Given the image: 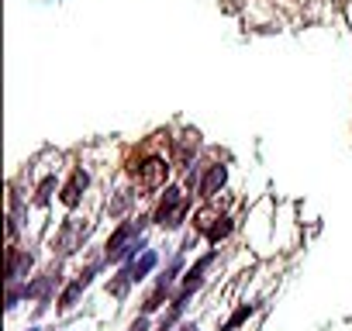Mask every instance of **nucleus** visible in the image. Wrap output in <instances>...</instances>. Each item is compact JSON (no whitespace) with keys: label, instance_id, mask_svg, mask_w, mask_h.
I'll use <instances>...</instances> for the list:
<instances>
[{"label":"nucleus","instance_id":"f257e3e1","mask_svg":"<svg viewBox=\"0 0 352 331\" xmlns=\"http://www.w3.org/2000/svg\"><path fill=\"white\" fill-rule=\"evenodd\" d=\"M138 249H145V242H142V221H121L114 228V235L107 238V262L135 259Z\"/></svg>","mask_w":352,"mask_h":331},{"label":"nucleus","instance_id":"f03ea898","mask_svg":"<svg viewBox=\"0 0 352 331\" xmlns=\"http://www.w3.org/2000/svg\"><path fill=\"white\" fill-rule=\"evenodd\" d=\"M187 211H190V197L180 190V187H166V194H162V201H159V207H155V225L159 228H180L184 221H187Z\"/></svg>","mask_w":352,"mask_h":331},{"label":"nucleus","instance_id":"7ed1b4c3","mask_svg":"<svg viewBox=\"0 0 352 331\" xmlns=\"http://www.w3.org/2000/svg\"><path fill=\"white\" fill-rule=\"evenodd\" d=\"M135 173H138V187L142 190H159L166 183V176H169V162L159 159V155H152L142 166H135Z\"/></svg>","mask_w":352,"mask_h":331},{"label":"nucleus","instance_id":"20e7f679","mask_svg":"<svg viewBox=\"0 0 352 331\" xmlns=\"http://www.w3.org/2000/svg\"><path fill=\"white\" fill-rule=\"evenodd\" d=\"M83 238H87V225L73 218V221H66V225H63V231H59L56 245H59V252H63V255H69V252H76V249L83 245Z\"/></svg>","mask_w":352,"mask_h":331},{"label":"nucleus","instance_id":"39448f33","mask_svg":"<svg viewBox=\"0 0 352 331\" xmlns=\"http://www.w3.org/2000/svg\"><path fill=\"white\" fill-rule=\"evenodd\" d=\"M225 180H228L225 166H208V173L197 176V197H214V194L225 187Z\"/></svg>","mask_w":352,"mask_h":331},{"label":"nucleus","instance_id":"423d86ee","mask_svg":"<svg viewBox=\"0 0 352 331\" xmlns=\"http://www.w3.org/2000/svg\"><path fill=\"white\" fill-rule=\"evenodd\" d=\"M87 187H90V176H87L83 170H76V173H73V180H69V183L63 187V197H59V201H63L66 207H76Z\"/></svg>","mask_w":352,"mask_h":331},{"label":"nucleus","instance_id":"0eeeda50","mask_svg":"<svg viewBox=\"0 0 352 331\" xmlns=\"http://www.w3.org/2000/svg\"><path fill=\"white\" fill-rule=\"evenodd\" d=\"M28 269H32V255H28V252L11 249V259H8V279H11V283H18Z\"/></svg>","mask_w":352,"mask_h":331},{"label":"nucleus","instance_id":"6e6552de","mask_svg":"<svg viewBox=\"0 0 352 331\" xmlns=\"http://www.w3.org/2000/svg\"><path fill=\"white\" fill-rule=\"evenodd\" d=\"M155 262H159V255H155L152 249H145V252H142V259H135V262H131V266H124V269H128V273H131V279L138 283V279H145V276L155 269Z\"/></svg>","mask_w":352,"mask_h":331},{"label":"nucleus","instance_id":"1a4fd4ad","mask_svg":"<svg viewBox=\"0 0 352 331\" xmlns=\"http://www.w3.org/2000/svg\"><path fill=\"white\" fill-rule=\"evenodd\" d=\"M201 135L197 131H184V138H176V162H190V152H197Z\"/></svg>","mask_w":352,"mask_h":331},{"label":"nucleus","instance_id":"9d476101","mask_svg":"<svg viewBox=\"0 0 352 331\" xmlns=\"http://www.w3.org/2000/svg\"><path fill=\"white\" fill-rule=\"evenodd\" d=\"M228 235H232V218H221V214H218V221H214V225H211V231H208V242H211V245H218V242H221V238H228Z\"/></svg>","mask_w":352,"mask_h":331},{"label":"nucleus","instance_id":"9b49d317","mask_svg":"<svg viewBox=\"0 0 352 331\" xmlns=\"http://www.w3.org/2000/svg\"><path fill=\"white\" fill-rule=\"evenodd\" d=\"M131 283H135V279H131V273H128V269H121V273L107 283V293H111V297H124Z\"/></svg>","mask_w":352,"mask_h":331},{"label":"nucleus","instance_id":"f8f14e48","mask_svg":"<svg viewBox=\"0 0 352 331\" xmlns=\"http://www.w3.org/2000/svg\"><path fill=\"white\" fill-rule=\"evenodd\" d=\"M252 310H256V304H242V307H239V310H235L225 324H221V331H235L239 324H245V321H249V314H252Z\"/></svg>","mask_w":352,"mask_h":331},{"label":"nucleus","instance_id":"ddd939ff","mask_svg":"<svg viewBox=\"0 0 352 331\" xmlns=\"http://www.w3.org/2000/svg\"><path fill=\"white\" fill-rule=\"evenodd\" d=\"M166 297H169V286H162V283H159V286H155V293L145 300V307H142V310H145V314H152L155 307H162V300H166Z\"/></svg>","mask_w":352,"mask_h":331},{"label":"nucleus","instance_id":"4468645a","mask_svg":"<svg viewBox=\"0 0 352 331\" xmlns=\"http://www.w3.org/2000/svg\"><path fill=\"white\" fill-rule=\"evenodd\" d=\"M52 187H56V180L49 176V180L38 187V194H35V204H49V197H52Z\"/></svg>","mask_w":352,"mask_h":331},{"label":"nucleus","instance_id":"2eb2a0df","mask_svg":"<svg viewBox=\"0 0 352 331\" xmlns=\"http://www.w3.org/2000/svg\"><path fill=\"white\" fill-rule=\"evenodd\" d=\"M21 297H25V290H21V286H18V283H11V293H8V307H11V310H14V307H18V300H21Z\"/></svg>","mask_w":352,"mask_h":331},{"label":"nucleus","instance_id":"dca6fc26","mask_svg":"<svg viewBox=\"0 0 352 331\" xmlns=\"http://www.w3.org/2000/svg\"><path fill=\"white\" fill-rule=\"evenodd\" d=\"M128 204H131V197H128V194H121V197L111 204V214H121V211H128Z\"/></svg>","mask_w":352,"mask_h":331},{"label":"nucleus","instance_id":"f3484780","mask_svg":"<svg viewBox=\"0 0 352 331\" xmlns=\"http://www.w3.org/2000/svg\"><path fill=\"white\" fill-rule=\"evenodd\" d=\"M131 331H148V321H145V317H138V321L131 324Z\"/></svg>","mask_w":352,"mask_h":331},{"label":"nucleus","instance_id":"a211bd4d","mask_svg":"<svg viewBox=\"0 0 352 331\" xmlns=\"http://www.w3.org/2000/svg\"><path fill=\"white\" fill-rule=\"evenodd\" d=\"M180 331H197V328H180Z\"/></svg>","mask_w":352,"mask_h":331},{"label":"nucleus","instance_id":"6ab92c4d","mask_svg":"<svg viewBox=\"0 0 352 331\" xmlns=\"http://www.w3.org/2000/svg\"><path fill=\"white\" fill-rule=\"evenodd\" d=\"M32 331H35V328H32Z\"/></svg>","mask_w":352,"mask_h":331}]
</instances>
